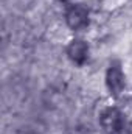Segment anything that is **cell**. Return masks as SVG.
Here are the masks:
<instances>
[{
    "label": "cell",
    "instance_id": "obj_1",
    "mask_svg": "<svg viewBox=\"0 0 132 134\" xmlns=\"http://www.w3.org/2000/svg\"><path fill=\"white\" fill-rule=\"evenodd\" d=\"M109 86H110V89L115 94H118L121 91V87H123V76H121V72L118 69H110V72H109Z\"/></svg>",
    "mask_w": 132,
    "mask_h": 134
},
{
    "label": "cell",
    "instance_id": "obj_2",
    "mask_svg": "<svg viewBox=\"0 0 132 134\" xmlns=\"http://www.w3.org/2000/svg\"><path fill=\"white\" fill-rule=\"evenodd\" d=\"M68 17H70L71 27H75V28H78V27H81V25L86 24V13H84L81 8H75Z\"/></svg>",
    "mask_w": 132,
    "mask_h": 134
},
{
    "label": "cell",
    "instance_id": "obj_3",
    "mask_svg": "<svg viewBox=\"0 0 132 134\" xmlns=\"http://www.w3.org/2000/svg\"><path fill=\"white\" fill-rule=\"evenodd\" d=\"M70 55L75 59H81L86 55V45L81 41H75V44H71V47H70Z\"/></svg>",
    "mask_w": 132,
    "mask_h": 134
}]
</instances>
